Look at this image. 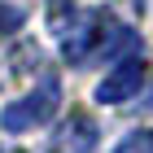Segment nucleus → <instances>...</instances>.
<instances>
[{
    "label": "nucleus",
    "instance_id": "39448f33",
    "mask_svg": "<svg viewBox=\"0 0 153 153\" xmlns=\"http://www.w3.org/2000/svg\"><path fill=\"white\" fill-rule=\"evenodd\" d=\"M123 53H136V31H131V26L109 22L105 39H101V57H109V61L118 66V57H123Z\"/></svg>",
    "mask_w": 153,
    "mask_h": 153
},
{
    "label": "nucleus",
    "instance_id": "1a4fd4ad",
    "mask_svg": "<svg viewBox=\"0 0 153 153\" xmlns=\"http://www.w3.org/2000/svg\"><path fill=\"white\" fill-rule=\"evenodd\" d=\"M0 153H18V149H9V144H0Z\"/></svg>",
    "mask_w": 153,
    "mask_h": 153
},
{
    "label": "nucleus",
    "instance_id": "f257e3e1",
    "mask_svg": "<svg viewBox=\"0 0 153 153\" xmlns=\"http://www.w3.org/2000/svg\"><path fill=\"white\" fill-rule=\"evenodd\" d=\"M109 18L105 9H92V4H66L57 0V9L48 13V26H53V39H57V53L70 66H83L101 53V39L109 31Z\"/></svg>",
    "mask_w": 153,
    "mask_h": 153
},
{
    "label": "nucleus",
    "instance_id": "423d86ee",
    "mask_svg": "<svg viewBox=\"0 0 153 153\" xmlns=\"http://www.w3.org/2000/svg\"><path fill=\"white\" fill-rule=\"evenodd\" d=\"M22 26H26V9L13 0H0V39H13Z\"/></svg>",
    "mask_w": 153,
    "mask_h": 153
},
{
    "label": "nucleus",
    "instance_id": "0eeeda50",
    "mask_svg": "<svg viewBox=\"0 0 153 153\" xmlns=\"http://www.w3.org/2000/svg\"><path fill=\"white\" fill-rule=\"evenodd\" d=\"M114 153H153V127H140V131H131V136H123Z\"/></svg>",
    "mask_w": 153,
    "mask_h": 153
},
{
    "label": "nucleus",
    "instance_id": "f03ea898",
    "mask_svg": "<svg viewBox=\"0 0 153 153\" xmlns=\"http://www.w3.org/2000/svg\"><path fill=\"white\" fill-rule=\"evenodd\" d=\"M57 105H61V79L53 70H44L39 83L22 101H13V105L0 109V127L4 131H31V127H39V123H48V118L57 114Z\"/></svg>",
    "mask_w": 153,
    "mask_h": 153
},
{
    "label": "nucleus",
    "instance_id": "20e7f679",
    "mask_svg": "<svg viewBox=\"0 0 153 153\" xmlns=\"http://www.w3.org/2000/svg\"><path fill=\"white\" fill-rule=\"evenodd\" d=\"M96 140H101L96 118H88V114H70L57 131H53V140H48L44 153H92Z\"/></svg>",
    "mask_w": 153,
    "mask_h": 153
},
{
    "label": "nucleus",
    "instance_id": "6e6552de",
    "mask_svg": "<svg viewBox=\"0 0 153 153\" xmlns=\"http://www.w3.org/2000/svg\"><path fill=\"white\" fill-rule=\"evenodd\" d=\"M4 79H9V70H4V66H0V88H4Z\"/></svg>",
    "mask_w": 153,
    "mask_h": 153
},
{
    "label": "nucleus",
    "instance_id": "7ed1b4c3",
    "mask_svg": "<svg viewBox=\"0 0 153 153\" xmlns=\"http://www.w3.org/2000/svg\"><path fill=\"white\" fill-rule=\"evenodd\" d=\"M140 88H144V61L127 57V61H118L114 70L96 83V101H101V105H123V101H131Z\"/></svg>",
    "mask_w": 153,
    "mask_h": 153
}]
</instances>
